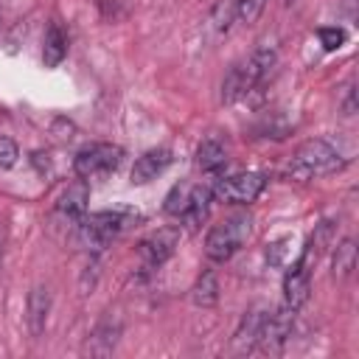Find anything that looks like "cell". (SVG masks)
Here are the masks:
<instances>
[{
  "label": "cell",
  "instance_id": "obj_1",
  "mask_svg": "<svg viewBox=\"0 0 359 359\" xmlns=\"http://www.w3.org/2000/svg\"><path fill=\"white\" fill-rule=\"evenodd\" d=\"M275 65H278V53L272 48H258L247 59L236 62L230 67V73L224 76V81H222V101L236 104V101L247 98L252 90H258L269 79Z\"/></svg>",
  "mask_w": 359,
  "mask_h": 359
},
{
  "label": "cell",
  "instance_id": "obj_2",
  "mask_svg": "<svg viewBox=\"0 0 359 359\" xmlns=\"http://www.w3.org/2000/svg\"><path fill=\"white\" fill-rule=\"evenodd\" d=\"M348 163V157L331 143V140H306L286 163V177L292 180H311V177H325L339 171Z\"/></svg>",
  "mask_w": 359,
  "mask_h": 359
},
{
  "label": "cell",
  "instance_id": "obj_3",
  "mask_svg": "<svg viewBox=\"0 0 359 359\" xmlns=\"http://www.w3.org/2000/svg\"><path fill=\"white\" fill-rule=\"evenodd\" d=\"M250 230H252L250 216H227L224 222L210 227V233L205 238V255L216 264L230 261L241 250V244L250 238Z\"/></svg>",
  "mask_w": 359,
  "mask_h": 359
},
{
  "label": "cell",
  "instance_id": "obj_4",
  "mask_svg": "<svg viewBox=\"0 0 359 359\" xmlns=\"http://www.w3.org/2000/svg\"><path fill=\"white\" fill-rule=\"evenodd\" d=\"M76 236L81 241V247L87 250H104L126 224H129V216L123 210H98V213H90V216H81L76 219Z\"/></svg>",
  "mask_w": 359,
  "mask_h": 359
},
{
  "label": "cell",
  "instance_id": "obj_5",
  "mask_svg": "<svg viewBox=\"0 0 359 359\" xmlns=\"http://www.w3.org/2000/svg\"><path fill=\"white\" fill-rule=\"evenodd\" d=\"M123 160V149L115 146V143H93V146H84L76 157H73V171L76 177L81 180H95V177H104L109 171H115Z\"/></svg>",
  "mask_w": 359,
  "mask_h": 359
},
{
  "label": "cell",
  "instance_id": "obj_6",
  "mask_svg": "<svg viewBox=\"0 0 359 359\" xmlns=\"http://www.w3.org/2000/svg\"><path fill=\"white\" fill-rule=\"evenodd\" d=\"M264 188H266V177L258 171H247V174H233V177L219 180L210 194L227 205H250L261 196Z\"/></svg>",
  "mask_w": 359,
  "mask_h": 359
},
{
  "label": "cell",
  "instance_id": "obj_7",
  "mask_svg": "<svg viewBox=\"0 0 359 359\" xmlns=\"http://www.w3.org/2000/svg\"><path fill=\"white\" fill-rule=\"evenodd\" d=\"M177 241H180V233L171 230V227H163L157 233H151L149 238H143L137 244V258H140V266L146 272L151 269H160L177 250Z\"/></svg>",
  "mask_w": 359,
  "mask_h": 359
},
{
  "label": "cell",
  "instance_id": "obj_8",
  "mask_svg": "<svg viewBox=\"0 0 359 359\" xmlns=\"http://www.w3.org/2000/svg\"><path fill=\"white\" fill-rule=\"evenodd\" d=\"M294 314H297V309H292V306H286V303H283L280 309H275L272 314L266 311V320H264V331H261L258 345H261L264 351H278V348H283V342L292 337Z\"/></svg>",
  "mask_w": 359,
  "mask_h": 359
},
{
  "label": "cell",
  "instance_id": "obj_9",
  "mask_svg": "<svg viewBox=\"0 0 359 359\" xmlns=\"http://www.w3.org/2000/svg\"><path fill=\"white\" fill-rule=\"evenodd\" d=\"M309 292H311V266L303 258H297L283 278V303L292 309H300L309 300Z\"/></svg>",
  "mask_w": 359,
  "mask_h": 359
},
{
  "label": "cell",
  "instance_id": "obj_10",
  "mask_svg": "<svg viewBox=\"0 0 359 359\" xmlns=\"http://www.w3.org/2000/svg\"><path fill=\"white\" fill-rule=\"evenodd\" d=\"M118 337H121V320L112 317V314H107L87 334L84 353H90V356H109L115 351V345H118Z\"/></svg>",
  "mask_w": 359,
  "mask_h": 359
},
{
  "label": "cell",
  "instance_id": "obj_11",
  "mask_svg": "<svg viewBox=\"0 0 359 359\" xmlns=\"http://www.w3.org/2000/svg\"><path fill=\"white\" fill-rule=\"evenodd\" d=\"M171 149H149V151H143L137 160H135V165H132V182L135 185H143V182H151V180H157L168 165H171Z\"/></svg>",
  "mask_w": 359,
  "mask_h": 359
},
{
  "label": "cell",
  "instance_id": "obj_12",
  "mask_svg": "<svg viewBox=\"0 0 359 359\" xmlns=\"http://www.w3.org/2000/svg\"><path fill=\"white\" fill-rule=\"evenodd\" d=\"M48 311H50V292H48V286H34L28 292V300H25V323H28V331H31L34 339H39L45 334Z\"/></svg>",
  "mask_w": 359,
  "mask_h": 359
},
{
  "label": "cell",
  "instance_id": "obj_13",
  "mask_svg": "<svg viewBox=\"0 0 359 359\" xmlns=\"http://www.w3.org/2000/svg\"><path fill=\"white\" fill-rule=\"evenodd\" d=\"M264 320H266V309H250V311L241 317V323H238V328H236V334H233V345H236L238 351H252V348L258 345V339H261Z\"/></svg>",
  "mask_w": 359,
  "mask_h": 359
},
{
  "label": "cell",
  "instance_id": "obj_14",
  "mask_svg": "<svg viewBox=\"0 0 359 359\" xmlns=\"http://www.w3.org/2000/svg\"><path fill=\"white\" fill-rule=\"evenodd\" d=\"M65 56H67V34L59 22H50L42 39V62L45 67H59Z\"/></svg>",
  "mask_w": 359,
  "mask_h": 359
},
{
  "label": "cell",
  "instance_id": "obj_15",
  "mask_svg": "<svg viewBox=\"0 0 359 359\" xmlns=\"http://www.w3.org/2000/svg\"><path fill=\"white\" fill-rule=\"evenodd\" d=\"M227 163V149L216 140V137H208L196 146V165L205 171V174H216L222 171Z\"/></svg>",
  "mask_w": 359,
  "mask_h": 359
},
{
  "label": "cell",
  "instance_id": "obj_16",
  "mask_svg": "<svg viewBox=\"0 0 359 359\" xmlns=\"http://www.w3.org/2000/svg\"><path fill=\"white\" fill-rule=\"evenodd\" d=\"M356 269V241L353 238H342L334 247V258H331V275L334 280H348Z\"/></svg>",
  "mask_w": 359,
  "mask_h": 359
},
{
  "label": "cell",
  "instance_id": "obj_17",
  "mask_svg": "<svg viewBox=\"0 0 359 359\" xmlns=\"http://www.w3.org/2000/svg\"><path fill=\"white\" fill-rule=\"evenodd\" d=\"M87 199H90L87 185H84V182H76V185H70V188L59 196L56 208H59V213H65L67 219H81V216L87 213Z\"/></svg>",
  "mask_w": 359,
  "mask_h": 359
},
{
  "label": "cell",
  "instance_id": "obj_18",
  "mask_svg": "<svg viewBox=\"0 0 359 359\" xmlns=\"http://www.w3.org/2000/svg\"><path fill=\"white\" fill-rule=\"evenodd\" d=\"M210 191L208 188H199V185H194V194H191V202H188V208L182 210V222L188 224V227H199L202 222H205V216H208V210H210Z\"/></svg>",
  "mask_w": 359,
  "mask_h": 359
},
{
  "label": "cell",
  "instance_id": "obj_19",
  "mask_svg": "<svg viewBox=\"0 0 359 359\" xmlns=\"http://www.w3.org/2000/svg\"><path fill=\"white\" fill-rule=\"evenodd\" d=\"M191 300H194V306H199V309L216 306V300H219V280H216V275H213L210 269H205V272L196 278V283H194V289H191Z\"/></svg>",
  "mask_w": 359,
  "mask_h": 359
},
{
  "label": "cell",
  "instance_id": "obj_20",
  "mask_svg": "<svg viewBox=\"0 0 359 359\" xmlns=\"http://www.w3.org/2000/svg\"><path fill=\"white\" fill-rule=\"evenodd\" d=\"M191 194H194V185H174L171 191H168V196H165V213L168 216H182V210L188 208V202H191Z\"/></svg>",
  "mask_w": 359,
  "mask_h": 359
},
{
  "label": "cell",
  "instance_id": "obj_21",
  "mask_svg": "<svg viewBox=\"0 0 359 359\" xmlns=\"http://www.w3.org/2000/svg\"><path fill=\"white\" fill-rule=\"evenodd\" d=\"M264 11V0H233V20L238 25H252Z\"/></svg>",
  "mask_w": 359,
  "mask_h": 359
},
{
  "label": "cell",
  "instance_id": "obj_22",
  "mask_svg": "<svg viewBox=\"0 0 359 359\" xmlns=\"http://www.w3.org/2000/svg\"><path fill=\"white\" fill-rule=\"evenodd\" d=\"M317 36H320V45L325 50H339L345 45V39H348V31L342 25H323L317 31Z\"/></svg>",
  "mask_w": 359,
  "mask_h": 359
},
{
  "label": "cell",
  "instance_id": "obj_23",
  "mask_svg": "<svg viewBox=\"0 0 359 359\" xmlns=\"http://www.w3.org/2000/svg\"><path fill=\"white\" fill-rule=\"evenodd\" d=\"M17 157H20V146L11 137L0 135V168H11L17 163Z\"/></svg>",
  "mask_w": 359,
  "mask_h": 359
},
{
  "label": "cell",
  "instance_id": "obj_24",
  "mask_svg": "<svg viewBox=\"0 0 359 359\" xmlns=\"http://www.w3.org/2000/svg\"><path fill=\"white\" fill-rule=\"evenodd\" d=\"M286 244H289V238H280V241L269 244V250H266V258H269V264H275V266H280V264H283V255H286Z\"/></svg>",
  "mask_w": 359,
  "mask_h": 359
},
{
  "label": "cell",
  "instance_id": "obj_25",
  "mask_svg": "<svg viewBox=\"0 0 359 359\" xmlns=\"http://www.w3.org/2000/svg\"><path fill=\"white\" fill-rule=\"evenodd\" d=\"M342 112L345 115H353L356 112V90H353V84H348L345 93H342Z\"/></svg>",
  "mask_w": 359,
  "mask_h": 359
}]
</instances>
